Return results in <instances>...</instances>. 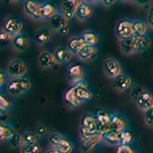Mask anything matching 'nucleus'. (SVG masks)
I'll use <instances>...</instances> for the list:
<instances>
[{"instance_id": "6e6552de", "label": "nucleus", "mask_w": 153, "mask_h": 153, "mask_svg": "<svg viewBox=\"0 0 153 153\" xmlns=\"http://www.w3.org/2000/svg\"><path fill=\"white\" fill-rule=\"evenodd\" d=\"M103 71L105 75L112 79H115L116 76L122 74L121 65H120L119 61L117 59H113V57H109V59L104 60Z\"/></svg>"}, {"instance_id": "c756f323", "label": "nucleus", "mask_w": 153, "mask_h": 153, "mask_svg": "<svg viewBox=\"0 0 153 153\" xmlns=\"http://www.w3.org/2000/svg\"><path fill=\"white\" fill-rule=\"evenodd\" d=\"M76 93L78 100H79L80 103L89 102L93 97L92 92H91L87 87H76Z\"/></svg>"}, {"instance_id": "a19ab883", "label": "nucleus", "mask_w": 153, "mask_h": 153, "mask_svg": "<svg viewBox=\"0 0 153 153\" xmlns=\"http://www.w3.org/2000/svg\"><path fill=\"white\" fill-rule=\"evenodd\" d=\"M37 136L33 132H26L23 135V143H36Z\"/></svg>"}, {"instance_id": "ddd939ff", "label": "nucleus", "mask_w": 153, "mask_h": 153, "mask_svg": "<svg viewBox=\"0 0 153 153\" xmlns=\"http://www.w3.org/2000/svg\"><path fill=\"white\" fill-rule=\"evenodd\" d=\"M151 44L150 38L147 36H133V49L135 53H141L148 49Z\"/></svg>"}, {"instance_id": "7ed1b4c3", "label": "nucleus", "mask_w": 153, "mask_h": 153, "mask_svg": "<svg viewBox=\"0 0 153 153\" xmlns=\"http://www.w3.org/2000/svg\"><path fill=\"white\" fill-rule=\"evenodd\" d=\"M115 36L119 40L126 39L133 36L132 33V20L128 18H122L117 21L114 28Z\"/></svg>"}, {"instance_id": "2eb2a0df", "label": "nucleus", "mask_w": 153, "mask_h": 153, "mask_svg": "<svg viewBox=\"0 0 153 153\" xmlns=\"http://www.w3.org/2000/svg\"><path fill=\"white\" fill-rule=\"evenodd\" d=\"M131 84H132V80L129 76L126 74H121L119 75L118 76L114 79V88L118 90V91H121V92H123V91H126L127 89H129L131 87Z\"/></svg>"}, {"instance_id": "f03ea898", "label": "nucleus", "mask_w": 153, "mask_h": 153, "mask_svg": "<svg viewBox=\"0 0 153 153\" xmlns=\"http://www.w3.org/2000/svg\"><path fill=\"white\" fill-rule=\"evenodd\" d=\"M23 28L22 22L16 16H6L2 21L1 30L8 33L9 35L12 36H17L19 33H21V30Z\"/></svg>"}, {"instance_id": "a211bd4d", "label": "nucleus", "mask_w": 153, "mask_h": 153, "mask_svg": "<svg viewBox=\"0 0 153 153\" xmlns=\"http://www.w3.org/2000/svg\"><path fill=\"white\" fill-rule=\"evenodd\" d=\"M55 57L54 55H52L50 52L43 51L40 53L39 56H38V65L40 66L42 69H49L52 68L55 64Z\"/></svg>"}, {"instance_id": "0eeeda50", "label": "nucleus", "mask_w": 153, "mask_h": 153, "mask_svg": "<svg viewBox=\"0 0 153 153\" xmlns=\"http://www.w3.org/2000/svg\"><path fill=\"white\" fill-rule=\"evenodd\" d=\"M40 4L36 0H24L23 11L26 16L31 17L33 20H41L40 14Z\"/></svg>"}, {"instance_id": "864d4df0", "label": "nucleus", "mask_w": 153, "mask_h": 153, "mask_svg": "<svg viewBox=\"0 0 153 153\" xmlns=\"http://www.w3.org/2000/svg\"><path fill=\"white\" fill-rule=\"evenodd\" d=\"M123 1H132V2H135L136 3L137 0H123Z\"/></svg>"}, {"instance_id": "f704fd0d", "label": "nucleus", "mask_w": 153, "mask_h": 153, "mask_svg": "<svg viewBox=\"0 0 153 153\" xmlns=\"http://www.w3.org/2000/svg\"><path fill=\"white\" fill-rule=\"evenodd\" d=\"M7 140L9 145L12 147H18L23 143V137L21 135H19L18 133H13Z\"/></svg>"}, {"instance_id": "37998d69", "label": "nucleus", "mask_w": 153, "mask_h": 153, "mask_svg": "<svg viewBox=\"0 0 153 153\" xmlns=\"http://www.w3.org/2000/svg\"><path fill=\"white\" fill-rule=\"evenodd\" d=\"M146 20H147L148 26L153 29V6H151V7L149 8V10H148Z\"/></svg>"}, {"instance_id": "4468645a", "label": "nucleus", "mask_w": 153, "mask_h": 153, "mask_svg": "<svg viewBox=\"0 0 153 153\" xmlns=\"http://www.w3.org/2000/svg\"><path fill=\"white\" fill-rule=\"evenodd\" d=\"M67 23H68V19L62 13H56L49 19L50 27L56 32H59L60 29L66 27Z\"/></svg>"}, {"instance_id": "de8ad7c7", "label": "nucleus", "mask_w": 153, "mask_h": 153, "mask_svg": "<svg viewBox=\"0 0 153 153\" xmlns=\"http://www.w3.org/2000/svg\"><path fill=\"white\" fill-rule=\"evenodd\" d=\"M59 33H60L61 36H67L69 33V28L68 27H64V28H62L60 29V30L59 31Z\"/></svg>"}, {"instance_id": "cd10ccee", "label": "nucleus", "mask_w": 153, "mask_h": 153, "mask_svg": "<svg viewBox=\"0 0 153 153\" xmlns=\"http://www.w3.org/2000/svg\"><path fill=\"white\" fill-rule=\"evenodd\" d=\"M147 31V25L145 21L135 19L132 21V33L133 36H145Z\"/></svg>"}, {"instance_id": "c03bdc74", "label": "nucleus", "mask_w": 153, "mask_h": 153, "mask_svg": "<svg viewBox=\"0 0 153 153\" xmlns=\"http://www.w3.org/2000/svg\"><path fill=\"white\" fill-rule=\"evenodd\" d=\"M119 0H103L102 2L105 7H111L115 3H117Z\"/></svg>"}, {"instance_id": "c85d7f7f", "label": "nucleus", "mask_w": 153, "mask_h": 153, "mask_svg": "<svg viewBox=\"0 0 153 153\" xmlns=\"http://www.w3.org/2000/svg\"><path fill=\"white\" fill-rule=\"evenodd\" d=\"M120 42V48L121 51L124 55H132L135 54L133 49V36L130 37H127L126 39H121L119 40Z\"/></svg>"}, {"instance_id": "3c124183", "label": "nucleus", "mask_w": 153, "mask_h": 153, "mask_svg": "<svg viewBox=\"0 0 153 153\" xmlns=\"http://www.w3.org/2000/svg\"><path fill=\"white\" fill-rule=\"evenodd\" d=\"M85 1L90 3V4H97V3H100V2H102L103 0H85Z\"/></svg>"}, {"instance_id": "b1692460", "label": "nucleus", "mask_w": 153, "mask_h": 153, "mask_svg": "<svg viewBox=\"0 0 153 153\" xmlns=\"http://www.w3.org/2000/svg\"><path fill=\"white\" fill-rule=\"evenodd\" d=\"M97 52H98V49L96 46L85 45L76 56H78V57L80 60H88V59H93V57L97 55Z\"/></svg>"}, {"instance_id": "2f4dec72", "label": "nucleus", "mask_w": 153, "mask_h": 153, "mask_svg": "<svg viewBox=\"0 0 153 153\" xmlns=\"http://www.w3.org/2000/svg\"><path fill=\"white\" fill-rule=\"evenodd\" d=\"M111 114L107 110L104 109H100L96 112V118H97L98 123H102V124H105V123H110L111 122Z\"/></svg>"}, {"instance_id": "f257e3e1", "label": "nucleus", "mask_w": 153, "mask_h": 153, "mask_svg": "<svg viewBox=\"0 0 153 153\" xmlns=\"http://www.w3.org/2000/svg\"><path fill=\"white\" fill-rule=\"evenodd\" d=\"M31 89V81L28 76L12 79L7 84V92L13 97L28 92Z\"/></svg>"}, {"instance_id": "1a4fd4ad", "label": "nucleus", "mask_w": 153, "mask_h": 153, "mask_svg": "<svg viewBox=\"0 0 153 153\" xmlns=\"http://www.w3.org/2000/svg\"><path fill=\"white\" fill-rule=\"evenodd\" d=\"M93 13H94V9L92 7V4L86 2L85 0H81L78 9L76 11L75 16L79 21H84L92 16Z\"/></svg>"}, {"instance_id": "39448f33", "label": "nucleus", "mask_w": 153, "mask_h": 153, "mask_svg": "<svg viewBox=\"0 0 153 153\" xmlns=\"http://www.w3.org/2000/svg\"><path fill=\"white\" fill-rule=\"evenodd\" d=\"M97 127L98 121L96 116H92L90 114L83 115L80 120V136L98 132Z\"/></svg>"}, {"instance_id": "49530a36", "label": "nucleus", "mask_w": 153, "mask_h": 153, "mask_svg": "<svg viewBox=\"0 0 153 153\" xmlns=\"http://www.w3.org/2000/svg\"><path fill=\"white\" fill-rule=\"evenodd\" d=\"M74 85H76V87H87V83H86V81L81 79L79 81H78V82L74 83Z\"/></svg>"}, {"instance_id": "f3484780", "label": "nucleus", "mask_w": 153, "mask_h": 153, "mask_svg": "<svg viewBox=\"0 0 153 153\" xmlns=\"http://www.w3.org/2000/svg\"><path fill=\"white\" fill-rule=\"evenodd\" d=\"M73 54L65 47H57L54 51V57L57 63H67L72 59Z\"/></svg>"}, {"instance_id": "6ab92c4d", "label": "nucleus", "mask_w": 153, "mask_h": 153, "mask_svg": "<svg viewBox=\"0 0 153 153\" xmlns=\"http://www.w3.org/2000/svg\"><path fill=\"white\" fill-rule=\"evenodd\" d=\"M12 44L13 49L17 52H23L27 50V48L29 47V38L23 35V33H19L17 36H13V41Z\"/></svg>"}, {"instance_id": "473e14b6", "label": "nucleus", "mask_w": 153, "mask_h": 153, "mask_svg": "<svg viewBox=\"0 0 153 153\" xmlns=\"http://www.w3.org/2000/svg\"><path fill=\"white\" fill-rule=\"evenodd\" d=\"M134 141V136L130 130L124 128L120 132V145H130Z\"/></svg>"}, {"instance_id": "423d86ee", "label": "nucleus", "mask_w": 153, "mask_h": 153, "mask_svg": "<svg viewBox=\"0 0 153 153\" xmlns=\"http://www.w3.org/2000/svg\"><path fill=\"white\" fill-rule=\"evenodd\" d=\"M100 141H102V133L95 132V133L88 134V135H82L81 136V142H80L81 150L84 153H87L91 149H93Z\"/></svg>"}, {"instance_id": "f8f14e48", "label": "nucleus", "mask_w": 153, "mask_h": 153, "mask_svg": "<svg viewBox=\"0 0 153 153\" xmlns=\"http://www.w3.org/2000/svg\"><path fill=\"white\" fill-rule=\"evenodd\" d=\"M137 106L143 112L153 107V95L147 90H143L136 100Z\"/></svg>"}, {"instance_id": "4c0bfd02", "label": "nucleus", "mask_w": 153, "mask_h": 153, "mask_svg": "<svg viewBox=\"0 0 153 153\" xmlns=\"http://www.w3.org/2000/svg\"><path fill=\"white\" fill-rule=\"evenodd\" d=\"M0 41H1L2 46H8L10 43H12L13 36L11 35H9L8 33L1 30V33H0Z\"/></svg>"}, {"instance_id": "ea45409f", "label": "nucleus", "mask_w": 153, "mask_h": 153, "mask_svg": "<svg viewBox=\"0 0 153 153\" xmlns=\"http://www.w3.org/2000/svg\"><path fill=\"white\" fill-rule=\"evenodd\" d=\"M145 123L148 126L153 127V107L145 111Z\"/></svg>"}, {"instance_id": "e433bc0d", "label": "nucleus", "mask_w": 153, "mask_h": 153, "mask_svg": "<svg viewBox=\"0 0 153 153\" xmlns=\"http://www.w3.org/2000/svg\"><path fill=\"white\" fill-rule=\"evenodd\" d=\"M143 90H145V89H143V86H142L141 84L135 83V84L133 85V87H132V89H131V93H130V95H131L132 100H133L135 102H136V100H138V98L140 97V95L142 94V92H143Z\"/></svg>"}, {"instance_id": "aec40b11", "label": "nucleus", "mask_w": 153, "mask_h": 153, "mask_svg": "<svg viewBox=\"0 0 153 153\" xmlns=\"http://www.w3.org/2000/svg\"><path fill=\"white\" fill-rule=\"evenodd\" d=\"M85 46V43L82 40V38L79 36H72L67 43V48L73 55H78L81 51V49Z\"/></svg>"}, {"instance_id": "9b49d317", "label": "nucleus", "mask_w": 153, "mask_h": 153, "mask_svg": "<svg viewBox=\"0 0 153 153\" xmlns=\"http://www.w3.org/2000/svg\"><path fill=\"white\" fill-rule=\"evenodd\" d=\"M84 71L82 66L76 63H73L69 65L68 69H67V79L72 84H74L78 81L83 79Z\"/></svg>"}, {"instance_id": "393cba45", "label": "nucleus", "mask_w": 153, "mask_h": 153, "mask_svg": "<svg viewBox=\"0 0 153 153\" xmlns=\"http://www.w3.org/2000/svg\"><path fill=\"white\" fill-rule=\"evenodd\" d=\"M102 141L108 146L120 145V132L110 130L102 134Z\"/></svg>"}, {"instance_id": "a18cd8bd", "label": "nucleus", "mask_w": 153, "mask_h": 153, "mask_svg": "<svg viewBox=\"0 0 153 153\" xmlns=\"http://www.w3.org/2000/svg\"><path fill=\"white\" fill-rule=\"evenodd\" d=\"M153 0H137L136 3L138 5H140V6H145V5H148L150 4Z\"/></svg>"}, {"instance_id": "5fc2aeb1", "label": "nucleus", "mask_w": 153, "mask_h": 153, "mask_svg": "<svg viewBox=\"0 0 153 153\" xmlns=\"http://www.w3.org/2000/svg\"><path fill=\"white\" fill-rule=\"evenodd\" d=\"M13 1H20V0H13Z\"/></svg>"}, {"instance_id": "7c9ffc66", "label": "nucleus", "mask_w": 153, "mask_h": 153, "mask_svg": "<svg viewBox=\"0 0 153 153\" xmlns=\"http://www.w3.org/2000/svg\"><path fill=\"white\" fill-rule=\"evenodd\" d=\"M20 153H41V147L37 143H23Z\"/></svg>"}, {"instance_id": "8fccbe9b", "label": "nucleus", "mask_w": 153, "mask_h": 153, "mask_svg": "<svg viewBox=\"0 0 153 153\" xmlns=\"http://www.w3.org/2000/svg\"><path fill=\"white\" fill-rule=\"evenodd\" d=\"M46 133V127L45 126H39L37 128V134L38 135H44Z\"/></svg>"}, {"instance_id": "bb28decb", "label": "nucleus", "mask_w": 153, "mask_h": 153, "mask_svg": "<svg viewBox=\"0 0 153 153\" xmlns=\"http://www.w3.org/2000/svg\"><path fill=\"white\" fill-rule=\"evenodd\" d=\"M54 148L59 153H71L73 150V143L69 139L62 137L59 143L54 146Z\"/></svg>"}, {"instance_id": "603ef678", "label": "nucleus", "mask_w": 153, "mask_h": 153, "mask_svg": "<svg viewBox=\"0 0 153 153\" xmlns=\"http://www.w3.org/2000/svg\"><path fill=\"white\" fill-rule=\"evenodd\" d=\"M46 153H59V152L57 151V150H56L55 148H54V149H50V150H48Z\"/></svg>"}, {"instance_id": "9d476101", "label": "nucleus", "mask_w": 153, "mask_h": 153, "mask_svg": "<svg viewBox=\"0 0 153 153\" xmlns=\"http://www.w3.org/2000/svg\"><path fill=\"white\" fill-rule=\"evenodd\" d=\"M81 0H61L60 9L67 19H72L75 16L76 9Z\"/></svg>"}, {"instance_id": "72a5a7b5", "label": "nucleus", "mask_w": 153, "mask_h": 153, "mask_svg": "<svg viewBox=\"0 0 153 153\" xmlns=\"http://www.w3.org/2000/svg\"><path fill=\"white\" fill-rule=\"evenodd\" d=\"M13 128L8 123H2L0 124V134H1V141H4L5 139H9L13 134Z\"/></svg>"}, {"instance_id": "4be33fe9", "label": "nucleus", "mask_w": 153, "mask_h": 153, "mask_svg": "<svg viewBox=\"0 0 153 153\" xmlns=\"http://www.w3.org/2000/svg\"><path fill=\"white\" fill-rule=\"evenodd\" d=\"M35 38L38 45H44L51 39V32L46 27H40L36 30Z\"/></svg>"}, {"instance_id": "79ce46f5", "label": "nucleus", "mask_w": 153, "mask_h": 153, "mask_svg": "<svg viewBox=\"0 0 153 153\" xmlns=\"http://www.w3.org/2000/svg\"><path fill=\"white\" fill-rule=\"evenodd\" d=\"M63 137V136H61L59 133H56V132H54V133H52L51 135L49 136V142L51 145L54 146H56L57 143H59V141L60 140V139Z\"/></svg>"}, {"instance_id": "a878e982", "label": "nucleus", "mask_w": 153, "mask_h": 153, "mask_svg": "<svg viewBox=\"0 0 153 153\" xmlns=\"http://www.w3.org/2000/svg\"><path fill=\"white\" fill-rule=\"evenodd\" d=\"M80 37L82 38L84 41L85 45H90V46H96L97 43L99 42V36L97 33L93 31H84L80 33Z\"/></svg>"}, {"instance_id": "58836bf2", "label": "nucleus", "mask_w": 153, "mask_h": 153, "mask_svg": "<svg viewBox=\"0 0 153 153\" xmlns=\"http://www.w3.org/2000/svg\"><path fill=\"white\" fill-rule=\"evenodd\" d=\"M115 153H135V150L130 145H119Z\"/></svg>"}, {"instance_id": "dca6fc26", "label": "nucleus", "mask_w": 153, "mask_h": 153, "mask_svg": "<svg viewBox=\"0 0 153 153\" xmlns=\"http://www.w3.org/2000/svg\"><path fill=\"white\" fill-rule=\"evenodd\" d=\"M64 102L65 103L68 105L71 108H79V100H78V97H76V86L73 84L70 88H68L66 90V92L64 93Z\"/></svg>"}, {"instance_id": "09e8293b", "label": "nucleus", "mask_w": 153, "mask_h": 153, "mask_svg": "<svg viewBox=\"0 0 153 153\" xmlns=\"http://www.w3.org/2000/svg\"><path fill=\"white\" fill-rule=\"evenodd\" d=\"M5 83V73L4 71H0V86H3Z\"/></svg>"}, {"instance_id": "5701e85b", "label": "nucleus", "mask_w": 153, "mask_h": 153, "mask_svg": "<svg viewBox=\"0 0 153 153\" xmlns=\"http://www.w3.org/2000/svg\"><path fill=\"white\" fill-rule=\"evenodd\" d=\"M55 13H56V7L50 2H42L40 4V14L42 19H50Z\"/></svg>"}, {"instance_id": "20e7f679", "label": "nucleus", "mask_w": 153, "mask_h": 153, "mask_svg": "<svg viewBox=\"0 0 153 153\" xmlns=\"http://www.w3.org/2000/svg\"><path fill=\"white\" fill-rule=\"evenodd\" d=\"M27 72V65L26 63L21 59H13L10 61L6 68V75L10 76L11 79L16 78H21L26 75Z\"/></svg>"}, {"instance_id": "c9c22d12", "label": "nucleus", "mask_w": 153, "mask_h": 153, "mask_svg": "<svg viewBox=\"0 0 153 153\" xmlns=\"http://www.w3.org/2000/svg\"><path fill=\"white\" fill-rule=\"evenodd\" d=\"M10 107H11V102H10L9 99L4 94H1L0 95V111H1V114L7 113Z\"/></svg>"}, {"instance_id": "412c9836", "label": "nucleus", "mask_w": 153, "mask_h": 153, "mask_svg": "<svg viewBox=\"0 0 153 153\" xmlns=\"http://www.w3.org/2000/svg\"><path fill=\"white\" fill-rule=\"evenodd\" d=\"M110 124H111V130L121 132L126 128V122L121 114L113 112L111 114V122H110Z\"/></svg>"}]
</instances>
